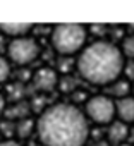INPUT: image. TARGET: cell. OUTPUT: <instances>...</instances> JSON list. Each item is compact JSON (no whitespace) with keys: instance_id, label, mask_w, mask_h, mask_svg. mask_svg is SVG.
Wrapping results in <instances>:
<instances>
[{"instance_id":"cell-1","label":"cell","mask_w":134,"mask_h":146,"mask_svg":"<svg viewBox=\"0 0 134 146\" xmlns=\"http://www.w3.org/2000/svg\"><path fill=\"white\" fill-rule=\"evenodd\" d=\"M34 124L43 146H86L91 134L83 110L67 102L46 105Z\"/></svg>"},{"instance_id":"cell-2","label":"cell","mask_w":134,"mask_h":146,"mask_svg":"<svg viewBox=\"0 0 134 146\" xmlns=\"http://www.w3.org/2000/svg\"><path fill=\"white\" fill-rule=\"evenodd\" d=\"M125 58L119 46L108 40H95L86 45L76 58V69L83 81L91 86H110L122 78Z\"/></svg>"},{"instance_id":"cell-3","label":"cell","mask_w":134,"mask_h":146,"mask_svg":"<svg viewBox=\"0 0 134 146\" xmlns=\"http://www.w3.org/2000/svg\"><path fill=\"white\" fill-rule=\"evenodd\" d=\"M88 36L83 24H57L50 33V43L60 57H74L88 45Z\"/></svg>"},{"instance_id":"cell-4","label":"cell","mask_w":134,"mask_h":146,"mask_svg":"<svg viewBox=\"0 0 134 146\" xmlns=\"http://www.w3.org/2000/svg\"><path fill=\"white\" fill-rule=\"evenodd\" d=\"M5 50H7V60L11 62V65L14 64L21 69L33 64L40 57V52H41L40 43L33 36H23V38L9 40L5 45Z\"/></svg>"},{"instance_id":"cell-5","label":"cell","mask_w":134,"mask_h":146,"mask_svg":"<svg viewBox=\"0 0 134 146\" xmlns=\"http://www.w3.org/2000/svg\"><path fill=\"white\" fill-rule=\"evenodd\" d=\"M84 117L96 125H108L115 120V100L108 95H93L84 102Z\"/></svg>"},{"instance_id":"cell-6","label":"cell","mask_w":134,"mask_h":146,"mask_svg":"<svg viewBox=\"0 0 134 146\" xmlns=\"http://www.w3.org/2000/svg\"><path fill=\"white\" fill-rule=\"evenodd\" d=\"M31 83L40 93H50L58 86V74L52 67H40L31 74Z\"/></svg>"},{"instance_id":"cell-7","label":"cell","mask_w":134,"mask_h":146,"mask_svg":"<svg viewBox=\"0 0 134 146\" xmlns=\"http://www.w3.org/2000/svg\"><path fill=\"white\" fill-rule=\"evenodd\" d=\"M115 117L125 125L134 124V96H124L115 102Z\"/></svg>"},{"instance_id":"cell-8","label":"cell","mask_w":134,"mask_h":146,"mask_svg":"<svg viewBox=\"0 0 134 146\" xmlns=\"http://www.w3.org/2000/svg\"><path fill=\"white\" fill-rule=\"evenodd\" d=\"M34 29L33 24L28 23H4L0 24V35L4 38H23V36H29V33Z\"/></svg>"},{"instance_id":"cell-9","label":"cell","mask_w":134,"mask_h":146,"mask_svg":"<svg viewBox=\"0 0 134 146\" xmlns=\"http://www.w3.org/2000/svg\"><path fill=\"white\" fill-rule=\"evenodd\" d=\"M129 125L122 124L120 120H113L112 124H108V131H107V143L113 144V146H119V144H124L129 137Z\"/></svg>"},{"instance_id":"cell-10","label":"cell","mask_w":134,"mask_h":146,"mask_svg":"<svg viewBox=\"0 0 134 146\" xmlns=\"http://www.w3.org/2000/svg\"><path fill=\"white\" fill-rule=\"evenodd\" d=\"M34 127H36V124H34V120H33L31 117L21 119V120H17V122L14 124V134H16L19 139H28V137H31V134L34 132Z\"/></svg>"},{"instance_id":"cell-11","label":"cell","mask_w":134,"mask_h":146,"mask_svg":"<svg viewBox=\"0 0 134 146\" xmlns=\"http://www.w3.org/2000/svg\"><path fill=\"white\" fill-rule=\"evenodd\" d=\"M108 96L113 100V98H117V100H120V98H124V96H129V93H131V83H127L124 78H119L115 83H112L110 86H108Z\"/></svg>"},{"instance_id":"cell-12","label":"cell","mask_w":134,"mask_h":146,"mask_svg":"<svg viewBox=\"0 0 134 146\" xmlns=\"http://www.w3.org/2000/svg\"><path fill=\"white\" fill-rule=\"evenodd\" d=\"M119 50H120V53H122L124 58L134 60V35H127V36L122 40Z\"/></svg>"},{"instance_id":"cell-13","label":"cell","mask_w":134,"mask_h":146,"mask_svg":"<svg viewBox=\"0 0 134 146\" xmlns=\"http://www.w3.org/2000/svg\"><path fill=\"white\" fill-rule=\"evenodd\" d=\"M11 74H12V65H11V62L7 60V57L0 55V84L7 83L9 78H11Z\"/></svg>"},{"instance_id":"cell-14","label":"cell","mask_w":134,"mask_h":146,"mask_svg":"<svg viewBox=\"0 0 134 146\" xmlns=\"http://www.w3.org/2000/svg\"><path fill=\"white\" fill-rule=\"evenodd\" d=\"M122 76L127 83L134 84V60H125L124 69H122Z\"/></svg>"},{"instance_id":"cell-15","label":"cell","mask_w":134,"mask_h":146,"mask_svg":"<svg viewBox=\"0 0 134 146\" xmlns=\"http://www.w3.org/2000/svg\"><path fill=\"white\" fill-rule=\"evenodd\" d=\"M107 26H103V24H93V26H90L88 28V33H91L93 36H96L98 40H103L101 36H105L107 35Z\"/></svg>"},{"instance_id":"cell-16","label":"cell","mask_w":134,"mask_h":146,"mask_svg":"<svg viewBox=\"0 0 134 146\" xmlns=\"http://www.w3.org/2000/svg\"><path fill=\"white\" fill-rule=\"evenodd\" d=\"M5 108H7V98L4 93H0V117L5 113Z\"/></svg>"},{"instance_id":"cell-17","label":"cell","mask_w":134,"mask_h":146,"mask_svg":"<svg viewBox=\"0 0 134 146\" xmlns=\"http://www.w3.org/2000/svg\"><path fill=\"white\" fill-rule=\"evenodd\" d=\"M0 146H23L17 139H4L0 141Z\"/></svg>"},{"instance_id":"cell-18","label":"cell","mask_w":134,"mask_h":146,"mask_svg":"<svg viewBox=\"0 0 134 146\" xmlns=\"http://www.w3.org/2000/svg\"><path fill=\"white\" fill-rule=\"evenodd\" d=\"M7 45V41H5V38L2 36V35H0V46H5Z\"/></svg>"},{"instance_id":"cell-19","label":"cell","mask_w":134,"mask_h":146,"mask_svg":"<svg viewBox=\"0 0 134 146\" xmlns=\"http://www.w3.org/2000/svg\"><path fill=\"white\" fill-rule=\"evenodd\" d=\"M129 31H132V35H134V23H132V24L129 26Z\"/></svg>"},{"instance_id":"cell-20","label":"cell","mask_w":134,"mask_h":146,"mask_svg":"<svg viewBox=\"0 0 134 146\" xmlns=\"http://www.w3.org/2000/svg\"><path fill=\"white\" fill-rule=\"evenodd\" d=\"M119 146H134L132 143H124V144H119Z\"/></svg>"},{"instance_id":"cell-21","label":"cell","mask_w":134,"mask_h":146,"mask_svg":"<svg viewBox=\"0 0 134 146\" xmlns=\"http://www.w3.org/2000/svg\"><path fill=\"white\" fill-rule=\"evenodd\" d=\"M131 90H132V95H131V96H134V84L131 86Z\"/></svg>"}]
</instances>
